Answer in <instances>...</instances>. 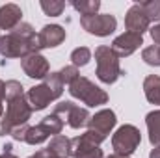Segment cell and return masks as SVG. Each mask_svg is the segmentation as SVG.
Listing matches in <instances>:
<instances>
[{"mask_svg": "<svg viewBox=\"0 0 160 158\" xmlns=\"http://www.w3.org/2000/svg\"><path fill=\"white\" fill-rule=\"evenodd\" d=\"M142 60L151 67H160V47L153 45V47L143 48L142 50Z\"/></svg>", "mask_w": 160, "mask_h": 158, "instance_id": "484cf974", "label": "cell"}, {"mask_svg": "<svg viewBox=\"0 0 160 158\" xmlns=\"http://www.w3.org/2000/svg\"><path fill=\"white\" fill-rule=\"evenodd\" d=\"M41 9L45 11V15H48V17H60L62 13H63V9H65V2H62V0H41L39 2Z\"/></svg>", "mask_w": 160, "mask_h": 158, "instance_id": "7402d4cb", "label": "cell"}, {"mask_svg": "<svg viewBox=\"0 0 160 158\" xmlns=\"http://www.w3.org/2000/svg\"><path fill=\"white\" fill-rule=\"evenodd\" d=\"M60 73V78H62V82H63V86L67 84V86H71L75 80L80 77L78 73V67H75V65H65L62 71H58Z\"/></svg>", "mask_w": 160, "mask_h": 158, "instance_id": "4316f807", "label": "cell"}, {"mask_svg": "<svg viewBox=\"0 0 160 158\" xmlns=\"http://www.w3.org/2000/svg\"><path fill=\"white\" fill-rule=\"evenodd\" d=\"M32 158H60V156H56L48 149H39V151H36V155H32Z\"/></svg>", "mask_w": 160, "mask_h": 158, "instance_id": "4dcf8cb0", "label": "cell"}, {"mask_svg": "<svg viewBox=\"0 0 160 158\" xmlns=\"http://www.w3.org/2000/svg\"><path fill=\"white\" fill-rule=\"evenodd\" d=\"M138 4L142 6V9L145 11L151 22H160V0H145Z\"/></svg>", "mask_w": 160, "mask_h": 158, "instance_id": "cb8c5ba5", "label": "cell"}, {"mask_svg": "<svg viewBox=\"0 0 160 158\" xmlns=\"http://www.w3.org/2000/svg\"><path fill=\"white\" fill-rule=\"evenodd\" d=\"M71 149H73V158H104L102 149L93 143L86 132L71 140Z\"/></svg>", "mask_w": 160, "mask_h": 158, "instance_id": "7c38bea8", "label": "cell"}, {"mask_svg": "<svg viewBox=\"0 0 160 158\" xmlns=\"http://www.w3.org/2000/svg\"><path fill=\"white\" fill-rule=\"evenodd\" d=\"M149 158H160V145H158V147H155V149H151Z\"/></svg>", "mask_w": 160, "mask_h": 158, "instance_id": "1f68e13d", "label": "cell"}, {"mask_svg": "<svg viewBox=\"0 0 160 158\" xmlns=\"http://www.w3.org/2000/svg\"><path fill=\"white\" fill-rule=\"evenodd\" d=\"M2 102H4V101H2V99H0V117H2V116H4V104H2Z\"/></svg>", "mask_w": 160, "mask_h": 158, "instance_id": "e575fe53", "label": "cell"}, {"mask_svg": "<svg viewBox=\"0 0 160 158\" xmlns=\"http://www.w3.org/2000/svg\"><path fill=\"white\" fill-rule=\"evenodd\" d=\"M142 143V134L134 125H121L112 136L114 155L130 156Z\"/></svg>", "mask_w": 160, "mask_h": 158, "instance_id": "5b68a950", "label": "cell"}, {"mask_svg": "<svg viewBox=\"0 0 160 158\" xmlns=\"http://www.w3.org/2000/svg\"><path fill=\"white\" fill-rule=\"evenodd\" d=\"M95 63H97V78L102 84H116L118 78L123 75L119 65V56L112 50V47L101 45L95 48Z\"/></svg>", "mask_w": 160, "mask_h": 158, "instance_id": "7a4b0ae2", "label": "cell"}, {"mask_svg": "<svg viewBox=\"0 0 160 158\" xmlns=\"http://www.w3.org/2000/svg\"><path fill=\"white\" fill-rule=\"evenodd\" d=\"M149 34H151V37H153V41H155V45L160 47V22L155 24L153 28H149Z\"/></svg>", "mask_w": 160, "mask_h": 158, "instance_id": "f546056e", "label": "cell"}, {"mask_svg": "<svg viewBox=\"0 0 160 158\" xmlns=\"http://www.w3.org/2000/svg\"><path fill=\"white\" fill-rule=\"evenodd\" d=\"M26 99H28V104L34 112H39V110H45L52 101H56L54 93L48 89V86L45 82H41L39 86H34L26 91Z\"/></svg>", "mask_w": 160, "mask_h": 158, "instance_id": "4fadbf2b", "label": "cell"}, {"mask_svg": "<svg viewBox=\"0 0 160 158\" xmlns=\"http://www.w3.org/2000/svg\"><path fill=\"white\" fill-rule=\"evenodd\" d=\"M41 128L48 134V136H58V134H62V130H63V119L60 117V116H56V114H50V116H47V117H43V121L39 123Z\"/></svg>", "mask_w": 160, "mask_h": 158, "instance_id": "d6986e66", "label": "cell"}, {"mask_svg": "<svg viewBox=\"0 0 160 158\" xmlns=\"http://www.w3.org/2000/svg\"><path fill=\"white\" fill-rule=\"evenodd\" d=\"M145 125L149 132V141L153 147L160 145V110H153L145 116Z\"/></svg>", "mask_w": 160, "mask_h": 158, "instance_id": "e0dca14e", "label": "cell"}, {"mask_svg": "<svg viewBox=\"0 0 160 158\" xmlns=\"http://www.w3.org/2000/svg\"><path fill=\"white\" fill-rule=\"evenodd\" d=\"M71 6L80 13V17L97 15V11L101 9V2H99V0H73Z\"/></svg>", "mask_w": 160, "mask_h": 158, "instance_id": "ffe728a7", "label": "cell"}, {"mask_svg": "<svg viewBox=\"0 0 160 158\" xmlns=\"http://www.w3.org/2000/svg\"><path fill=\"white\" fill-rule=\"evenodd\" d=\"M4 86H6V82L0 80V99H2V101H4Z\"/></svg>", "mask_w": 160, "mask_h": 158, "instance_id": "836d02e7", "label": "cell"}, {"mask_svg": "<svg viewBox=\"0 0 160 158\" xmlns=\"http://www.w3.org/2000/svg\"><path fill=\"white\" fill-rule=\"evenodd\" d=\"M39 41L30 22H21L11 32L0 36V56L2 58H26L39 52Z\"/></svg>", "mask_w": 160, "mask_h": 158, "instance_id": "6da1fadb", "label": "cell"}, {"mask_svg": "<svg viewBox=\"0 0 160 158\" xmlns=\"http://www.w3.org/2000/svg\"><path fill=\"white\" fill-rule=\"evenodd\" d=\"M89 60H91V50H89L88 47H78V48H75V50L71 52V62H73L75 67H84V65H88Z\"/></svg>", "mask_w": 160, "mask_h": 158, "instance_id": "d4e9b609", "label": "cell"}, {"mask_svg": "<svg viewBox=\"0 0 160 158\" xmlns=\"http://www.w3.org/2000/svg\"><path fill=\"white\" fill-rule=\"evenodd\" d=\"M32 108L28 104V99L26 95L19 97V99H13L8 102V110L4 114V117L8 119V123L15 128V126H21V125H26L28 119L32 117Z\"/></svg>", "mask_w": 160, "mask_h": 158, "instance_id": "ba28073f", "label": "cell"}, {"mask_svg": "<svg viewBox=\"0 0 160 158\" xmlns=\"http://www.w3.org/2000/svg\"><path fill=\"white\" fill-rule=\"evenodd\" d=\"M80 26L97 37H108L118 28V19L110 13H97L91 17H80Z\"/></svg>", "mask_w": 160, "mask_h": 158, "instance_id": "8992f818", "label": "cell"}, {"mask_svg": "<svg viewBox=\"0 0 160 158\" xmlns=\"http://www.w3.org/2000/svg\"><path fill=\"white\" fill-rule=\"evenodd\" d=\"M125 26H127V32L140 34V36H143L149 30L151 21H149V17L145 15V11L142 9V6L138 2L128 7V11L125 15Z\"/></svg>", "mask_w": 160, "mask_h": 158, "instance_id": "30bf717a", "label": "cell"}, {"mask_svg": "<svg viewBox=\"0 0 160 158\" xmlns=\"http://www.w3.org/2000/svg\"><path fill=\"white\" fill-rule=\"evenodd\" d=\"M22 22V9L17 4H4L0 6V30H13Z\"/></svg>", "mask_w": 160, "mask_h": 158, "instance_id": "9a60e30c", "label": "cell"}, {"mask_svg": "<svg viewBox=\"0 0 160 158\" xmlns=\"http://www.w3.org/2000/svg\"><path fill=\"white\" fill-rule=\"evenodd\" d=\"M50 153H54L56 156L60 158H71L73 156V149H71V138L67 136H54L50 141H48V147H47Z\"/></svg>", "mask_w": 160, "mask_h": 158, "instance_id": "2e32d148", "label": "cell"}, {"mask_svg": "<svg viewBox=\"0 0 160 158\" xmlns=\"http://www.w3.org/2000/svg\"><path fill=\"white\" fill-rule=\"evenodd\" d=\"M143 45V36L140 34H132V32H125L118 36L112 43V50L119 56V58H128L130 54H134L140 47Z\"/></svg>", "mask_w": 160, "mask_h": 158, "instance_id": "8fae6325", "label": "cell"}, {"mask_svg": "<svg viewBox=\"0 0 160 158\" xmlns=\"http://www.w3.org/2000/svg\"><path fill=\"white\" fill-rule=\"evenodd\" d=\"M28 128H30L28 125H21V126H15V128L11 130V134H9V136H11L15 141H24V140H26V132H28Z\"/></svg>", "mask_w": 160, "mask_h": 158, "instance_id": "83f0119b", "label": "cell"}, {"mask_svg": "<svg viewBox=\"0 0 160 158\" xmlns=\"http://www.w3.org/2000/svg\"><path fill=\"white\" fill-rule=\"evenodd\" d=\"M143 93L145 99L151 104H158L160 106V77L158 75H149L143 80Z\"/></svg>", "mask_w": 160, "mask_h": 158, "instance_id": "ac0fdd59", "label": "cell"}, {"mask_svg": "<svg viewBox=\"0 0 160 158\" xmlns=\"http://www.w3.org/2000/svg\"><path fill=\"white\" fill-rule=\"evenodd\" d=\"M104 158H128V156H119V155H110V156H104Z\"/></svg>", "mask_w": 160, "mask_h": 158, "instance_id": "d590c367", "label": "cell"}, {"mask_svg": "<svg viewBox=\"0 0 160 158\" xmlns=\"http://www.w3.org/2000/svg\"><path fill=\"white\" fill-rule=\"evenodd\" d=\"M50 136L41 128V125H36V126H30L28 128V132H26V143L28 145H39V143H43V141H47Z\"/></svg>", "mask_w": 160, "mask_h": 158, "instance_id": "603a6c76", "label": "cell"}, {"mask_svg": "<svg viewBox=\"0 0 160 158\" xmlns=\"http://www.w3.org/2000/svg\"><path fill=\"white\" fill-rule=\"evenodd\" d=\"M52 114H56V116H60L62 119H65L71 128H84V126H88V121L91 119L88 108H80L78 104H75L73 101L58 102L54 106V112Z\"/></svg>", "mask_w": 160, "mask_h": 158, "instance_id": "52a82bcc", "label": "cell"}, {"mask_svg": "<svg viewBox=\"0 0 160 158\" xmlns=\"http://www.w3.org/2000/svg\"><path fill=\"white\" fill-rule=\"evenodd\" d=\"M65 37H67V34H65L63 26H60V24H47L38 34L41 48H56L65 41Z\"/></svg>", "mask_w": 160, "mask_h": 158, "instance_id": "5bb4252c", "label": "cell"}, {"mask_svg": "<svg viewBox=\"0 0 160 158\" xmlns=\"http://www.w3.org/2000/svg\"><path fill=\"white\" fill-rule=\"evenodd\" d=\"M11 130H13V126L8 123V119L4 117H0V136H8V134H11Z\"/></svg>", "mask_w": 160, "mask_h": 158, "instance_id": "f1b7e54d", "label": "cell"}, {"mask_svg": "<svg viewBox=\"0 0 160 158\" xmlns=\"http://www.w3.org/2000/svg\"><path fill=\"white\" fill-rule=\"evenodd\" d=\"M0 158H19V156L13 155V151H4V153L0 155Z\"/></svg>", "mask_w": 160, "mask_h": 158, "instance_id": "d6a6232c", "label": "cell"}, {"mask_svg": "<svg viewBox=\"0 0 160 158\" xmlns=\"http://www.w3.org/2000/svg\"><path fill=\"white\" fill-rule=\"evenodd\" d=\"M30 158H32V156H30Z\"/></svg>", "mask_w": 160, "mask_h": 158, "instance_id": "8d00e7d4", "label": "cell"}, {"mask_svg": "<svg viewBox=\"0 0 160 158\" xmlns=\"http://www.w3.org/2000/svg\"><path fill=\"white\" fill-rule=\"evenodd\" d=\"M69 93H71V97L82 101L89 108H95V106H101V104L108 102V93L104 89H101L99 86H95L91 80L86 78V77H78L69 86Z\"/></svg>", "mask_w": 160, "mask_h": 158, "instance_id": "3957f363", "label": "cell"}, {"mask_svg": "<svg viewBox=\"0 0 160 158\" xmlns=\"http://www.w3.org/2000/svg\"><path fill=\"white\" fill-rule=\"evenodd\" d=\"M22 95H26V93H24V87L19 80H8L6 82V86H4V101L6 102H9L13 99H19Z\"/></svg>", "mask_w": 160, "mask_h": 158, "instance_id": "44dd1931", "label": "cell"}, {"mask_svg": "<svg viewBox=\"0 0 160 158\" xmlns=\"http://www.w3.org/2000/svg\"><path fill=\"white\" fill-rule=\"evenodd\" d=\"M21 67H22V71H24V75L28 78H36V80H45V77L50 73L48 60L39 52L22 58L21 60Z\"/></svg>", "mask_w": 160, "mask_h": 158, "instance_id": "9c48e42d", "label": "cell"}, {"mask_svg": "<svg viewBox=\"0 0 160 158\" xmlns=\"http://www.w3.org/2000/svg\"><path fill=\"white\" fill-rule=\"evenodd\" d=\"M116 123H118V117H116V112H114V110H110V108L99 110L95 116H91V119L88 121L86 136H88L93 143L101 145V143L108 138V134L114 130Z\"/></svg>", "mask_w": 160, "mask_h": 158, "instance_id": "277c9868", "label": "cell"}]
</instances>
